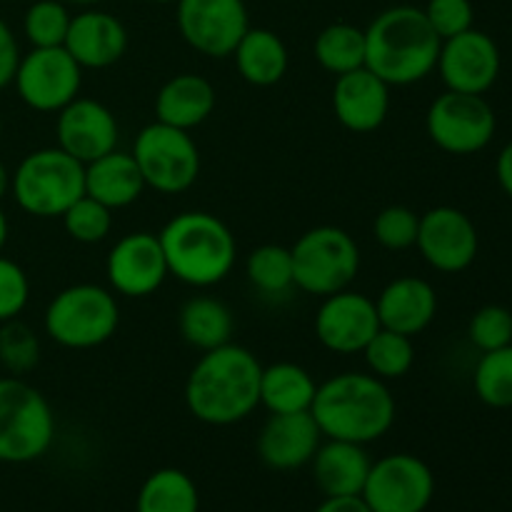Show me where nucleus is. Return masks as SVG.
I'll return each mask as SVG.
<instances>
[{"label":"nucleus","mask_w":512,"mask_h":512,"mask_svg":"<svg viewBox=\"0 0 512 512\" xmlns=\"http://www.w3.org/2000/svg\"><path fill=\"white\" fill-rule=\"evenodd\" d=\"M40 363V340L18 318L0 323V365L10 375H28Z\"/></svg>","instance_id":"c9c22d12"},{"label":"nucleus","mask_w":512,"mask_h":512,"mask_svg":"<svg viewBox=\"0 0 512 512\" xmlns=\"http://www.w3.org/2000/svg\"><path fill=\"white\" fill-rule=\"evenodd\" d=\"M53 440L55 415L45 395L23 378H0V463H33Z\"/></svg>","instance_id":"0eeeda50"},{"label":"nucleus","mask_w":512,"mask_h":512,"mask_svg":"<svg viewBox=\"0 0 512 512\" xmlns=\"http://www.w3.org/2000/svg\"><path fill=\"white\" fill-rule=\"evenodd\" d=\"M218 93L203 75H173L155 95V120L180 130H193L213 115Z\"/></svg>","instance_id":"b1692460"},{"label":"nucleus","mask_w":512,"mask_h":512,"mask_svg":"<svg viewBox=\"0 0 512 512\" xmlns=\"http://www.w3.org/2000/svg\"><path fill=\"white\" fill-rule=\"evenodd\" d=\"M440 45L423 8L393 5L365 28V68L390 88L415 85L435 70Z\"/></svg>","instance_id":"7ed1b4c3"},{"label":"nucleus","mask_w":512,"mask_h":512,"mask_svg":"<svg viewBox=\"0 0 512 512\" xmlns=\"http://www.w3.org/2000/svg\"><path fill=\"white\" fill-rule=\"evenodd\" d=\"M55 138L60 150L88 165L118 148L120 125L108 105L78 95L73 103L58 110Z\"/></svg>","instance_id":"a211bd4d"},{"label":"nucleus","mask_w":512,"mask_h":512,"mask_svg":"<svg viewBox=\"0 0 512 512\" xmlns=\"http://www.w3.org/2000/svg\"><path fill=\"white\" fill-rule=\"evenodd\" d=\"M173 278L190 288L223 283L238 260V240L225 220L205 210H185L158 233Z\"/></svg>","instance_id":"20e7f679"},{"label":"nucleus","mask_w":512,"mask_h":512,"mask_svg":"<svg viewBox=\"0 0 512 512\" xmlns=\"http://www.w3.org/2000/svg\"><path fill=\"white\" fill-rule=\"evenodd\" d=\"M63 228L68 238L75 240V243H103L110 235V230H113V210L83 195L63 213Z\"/></svg>","instance_id":"f704fd0d"},{"label":"nucleus","mask_w":512,"mask_h":512,"mask_svg":"<svg viewBox=\"0 0 512 512\" xmlns=\"http://www.w3.org/2000/svg\"><path fill=\"white\" fill-rule=\"evenodd\" d=\"M20 63V48L10 25L0 18V90L13 85L15 68Z\"/></svg>","instance_id":"a19ab883"},{"label":"nucleus","mask_w":512,"mask_h":512,"mask_svg":"<svg viewBox=\"0 0 512 512\" xmlns=\"http://www.w3.org/2000/svg\"><path fill=\"white\" fill-rule=\"evenodd\" d=\"M473 388L488 408H512V345L480 355L473 373Z\"/></svg>","instance_id":"2f4dec72"},{"label":"nucleus","mask_w":512,"mask_h":512,"mask_svg":"<svg viewBox=\"0 0 512 512\" xmlns=\"http://www.w3.org/2000/svg\"><path fill=\"white\" fill-rule=\"evenodd\" d=\"M20 100L38 113H58L73 103L83 88V68L60 48H30L20 55L13 78Z\"/></svg>","instance_id":"9b49d317"},{"label":"nucleus","mask_w":512,"mask_h":512,"mask_svg":"<svg viewBox=\"0 0 512 512\" xmlns=\"http://www.w3.org/2000/svg\"><path fill=\"white\" fill-rule=\"evenodd\" d=\"M423 13L440 40L465 33L475 23V10L470 0H428Z\"/></svg>","instance_id":"58836bf2"},{"label":"nucleus","mask_w":512,"mask_h":512,"mask_svg":"<svg viewBox=\"0 0 512 512\" xmlns=\"http://www.w3.org/2000/svg\"><path fill=\"white\" fill-rule=\"evenodd\" d=\"M70 20L68 5L60 0H35L23 18V33L33 48H60L68 35Z\"/></svg>","instance_id":"72a5a7b5"},{"label":"nucleus","mask_w":512,"mask_h":512,"mask_svg":"<svg viewBox=\"0 0 512 512\" xmlns=\"http://www.w3.org/2000/svg\"><path fill=\"white\" fill-rule=\"evenodd\" d=\"M295 288L328 298L350 288L360 273V248L353 235L335 225H318L300 235L290 248Z\"/></svg>","instance_id":"6e6552de"},{"label":"nucleus","mask_w":512,"mask_h":512,"mask_svg":"<svg viewBox=\"0 0 512 512\" xmlns=\"http://www.w3.org/2000/svg\"><path fill=\"white\" fill-rule=\"evenodd\" d=\"M395 398L373 373H340L315 390L310 415L323 440L368 445L388 435L395 423Z\"/></svg>","instance_id":"f03ea898"},{"label":"nucleus","mask_w":512,"mask_h":512,"mask_svg":"<svg viewBox=\"0 0 512 512\" xmlns=\"http://www.w3.org/2000/svg\"><path fill=\"white\" fill-rule=\"evenodd\" d=\"M380 328L395 330L408 338L423 333L438 315V293L433 285L415 275H403L395 278L380 290L378 300Z\"/></svg>","instance_id":"4be33fe9"},{"label":"nucleus","mask_w":512,"mask_h":512,"mask_svg":"<svg viewBox=\"0 0 512 512\" xmlns=\"http://www.w3.org/2000/svg\"><path fill=\"white\" fill-rule=\"evenodd\" d=\"M43 328L53 343L68 350L100 348L118 333L120 305L103 285L75 283L50 300Z\"/></svg>","instance_id":"423d86ee"},{"label":"nucleus","mask_w":512,"mask_h":512,"mask_svg":"<svg viewBox=\"0 0 512 512\" xmlns=\"http://www.w3.org/2000/svg\"><path fill=\"white\" fill-rule=\"evenodd\" d=\"M130 153L138 163L145 188H153L155 193H185L200 175V150L193 135L158 120L135 135Z\"/></svg>","instance_id":"1a4fd4ad"},{"label":"nucleus","mask_w":512,"mask_h":512,"mask_svg":"<svg viewBox=\"0 0 512 512\" xmlns=\"http://www.w3.org/2000/svg\"><path fill=\"white\" fill-rule=\"evenodd\" d=\"M178 328L185 343L208 353V350L220 348V345L233 343L235 318L233 310L223 300L198 295V298H190L180 308Z\"/></svg>","instance_id":"cd10ccee"},{"label":"nucleus","mask_w":512,"mask_h":512,"mask_svg":"<svg viewBox=\"0 0 512 512\" xmlns=\"http://www.w3.org/2000/svg\"><path fill=\"white\" fill-rule=\"evenodd\" d=\"M150 3H158V5H170V3H178V0H150Z\"/></svg>","instance_id":"de8ad7c7"},{"label":"nucleus","mask_w":512,"mask_h":512,"mask_svg":"<svg viewBox=\"0 0 512 512\" xmlns=\"http://www.w3.org/2000/svg\"><path fill=\"white\" fill-rule=\"evenodd\" d=\"M333 113L343 128L373 133L388 120L390 85L368 68L338 75L333 85Z\"/></svg>","instance_id":"aec40b11"},{"label":"nucleus","mask_w":512,"mask_h":512,"mask_svg":"<svg viewBox=\"0 0 512 512\" xmlns=\"http://www.w3.org/2000/svg\"><path fill=\"white\" fill-rule=\"evenodd\" d=\"M425 130L450 155H475L490 145L498 130L495 110L483 95L445 90L430 103Z\"/></svg>","instance_id":"9d476101"},{"label":"nucleus","mask_w":512,"mask_h":512,"mask_svg":"<svg viewBox=\"0 0 512 512\" xmlns=\"http://www.w3.org/2000/svg\"><path fill=\"white\" fill-rule=\"evenodd\" d=\"M313 328L315 338L330 353H363L370 338L380 330L375 300L363 293H355L350 288L328 295L320 303L318 313H315Z\"/></svg>","instance_id":"dca6fc26"},{"label":"nucleus","mask_w":512,"mask_h":512,"mask_svg":"<svg viewBox=\"0 0 512 512\" xmlns=\"http://www.w3.org/2000/svg\"><path fill=\"white\" fill-rule=\"evenodd\" d=\"M30 300V280L15 260L0 255V323L15 320Z\"/></svg>","instance_id":"ea45409f"},{"label":"nucleus","mask_w":512,"mask_h":512,"mask_svg":"<svg viewBox=\"0 0 512 512\" xmlns=\"http://www.w3.org/2000/svg\"><path fill=\"white\" fill-rule=\"evenodd\" d=\"M320 443L323 433L308 410V413L270 415L260 428L255 448L263 465L278 473H290L310 465Z\"/></svg>","instance_id":"6ab92c4d"},{"label":"nucleus","mask_w":512,"mask_h":512,"mask_svg":"<svg viewBox=\"0 0 512 512\" xmlns=\"http://www.w3.org/2000/svg\"><path fill=\"white\" fill-rule=\"evenodd\" d=\"M495 175H498V183L503 188V193L512 200V140L500 150L498 160H495Z\"/></svg>","instance_id":"37998d69"},{"label":"nucleus","mask_w":512,"mask_h":512,"mask_svg":"<svg viewBox=\"0 0 512 512\" xmlns=\"http://www.w3.org/2000/svg\"><path fill=\"white\" fill-rule=\"evenodd\" d=\"M5 243H8V218H5L3 208H0V250L5 248Z\"/></svg>","instance_id":"a18cd8bd"},{"label":"nucleus","mask_w":512,"mask_h":512,"mask_svg":"<svg viewBox=\"0 0 512 512\" xmlns=\"http://www.w3.org/2000/svg\"><path fill=\"white\" fill-rule=\"evenodd\" d=\"M63 48L83 70H105L128 50V30L105 10H83L70 20Z\"/></svg>","instance_id":"412c9836"},{"label":"nucleus","mask_w":512,"mask_h":512,"mask_svg":"<svg viewBox=\"0 0 512 512\" xmlns=\"http://www.w3.org/2000/svg\"><path fill=\"white\" fill-rule=\"evenodd\" d=\"M500 48L483 30H465L443 40L435 70L443 78L445 88L455 93L485 95L500 75Z\"/></svg>","instance_id":"2eb2a0df"},{"label":"nucleus","mask_w":512,"mask_h":512,"mask_svg":"<svg viewBox=\"0 0 512 512\" xmlns=\"http://www.w3.org/2000/svg\"><path fill=\"white\" fill-rule=\"evenodd\" d=\"M105 275L110 290L123 298H148L158 293L170 275L158 235L145 230L123 235L110 248Z\"/></svg>","instance_id":"f3484780"},{"label":"nucleus","mask_w":512,"mask_h":512,"mask_svg":"<svg viewBox=\"0 0 512 512\" xmlns=\"http://www.w3.org/2000/svg\"><path fill=\"white\" fill-rule=\"evenodd\" d=\"M360 495L373 512H425L433 503L435 475L418 455H385L370 465Z\"/></svg>","instance_id":"f8f14e48"},{"label":"nucleus","mask_w":512,"mask_h":512,"mask_svg":"<svg viewBox=\"0 0 512 512\" xmlns=\"http://www.w3.org/2000/svg\"><path fill=\"white\" fill-rule=\"evenodd\" d=\"M365 365L370 373L380 380H400L410 373L415 363V345L413 338L395 330L380 328L363 348Z\"/></svg>","instance_id":"7c9ffc66"},{"label":"nucleus","mask_w":512,"mask_h":512,"mask_svg":"<svg viewBox=\"0 0 512 512\" xmlns=\"http://www.w3.org/2000/svg\"><path fill=\"white\" fill-rule=\"evenodd\" d=\"M313 55L330 75H345L365 68V30L350 23H333L318 33Z\"/></svg>","instance_id":"c756f323"},{"label":"nucleus","mask_w":512,"mask_h":512,"mask_svg":"<svg viewBox=\"0 0 512 512\" xmlns=\"http://www.w3.org/2000/svg\"><path fill=\"white\" fill-rule=\"evenodd\" d=\"M0 135H3V118H0Z\"/></svg>","instance_id":"09e8293b"},{"label":"nucleus","mask_w":512,"mask_h":512,"mask_svg":"<svg viewBox=\"0 0 512 512\" xmlns=\"http://www.w3.org/2000/svg\"><path fill=\"white\" fill-rule=\"evenodd\" d=\"M60 3H65V5H95V3H100V0H60Z\"/></svg>","instance_id":"49530a36"},{"label":"nucleus","mask_w":512,"mask_h":512,"mask_svg":"<svg viewBox=\"0 0 512 512\" xmlns=\"http://www.w3.org/2000/svg\"><path fill=\"white\" fill-rule=\"evenodd\" d=\"M175 23L185 43L208 58H230L250 28L243 0H178Z\"/></svg>","instance_id":"ddd939ff"},{"label":"nucleus","mask_w":512,"mask_h":512,"mask_svg":"<svg viewBox=\"0 0 512 512\" xmlns=\"http://www.w3.org/2000/svg\"><path fill=\"white\" fill-rule=\"evenodd\" d=\"M370 465L373 460L365 445L345 443V440H325L310 460L313 480L325 498L363 493Z\"/></svg>","instance_id":"5701e85b"},{"label":"nucleus","mask_w":512,"mask_h":512,"mask_svg":"<svg viewBox=\"0 0 512 512\" xmlns=\"http://www.w3.org/2000/svg\"><path fill=\"white\" fill-rule=\"evenodd\" d=\"M10 193L18 208L33 218H63L85 195V165L58 145L33 150L10 175Z\"/></svg>","instance_id":"39448f33"},{"label":"nucleus","mask_w":512,"mask_h":512,"mask_svg":"<svg viewBox=\"0 0 512 512\" xmlns=\"http://www.w3.org/2000/svg\"><path fill=\"white\" fill-rule=\"evenodd\" d=\"M135 512H200V493L188 473L160 468L143 480Z\"/></svg>","instance_id":"c85d7f7f"},{"label":"nucleus","mask_w":512,"mask_h":512,"mask_svg":"<svg viewBox=\"0 0 512 512\" xmlns=\"http://www.w3.org/2000/svg\"><path fill=\"white\" fill-rule=\"evenodd\" d=\"M235 68L245 83L255 88H270L288 73V48L283 38L268 28H248L233 50Z\"/></svg>","instance_id":"a878e982"},{"label":"nucleus","mask_w":512,"mask_h":512,"mask_svg":"<svg viewBox=\"0 0 512 512\" xmlns=\"http://www.w3.org/2000/svg\"><path fill=\"white\" fill-rule=\"evenodd\" d=\"M315 512H373L363 495H335V498H325L323 503L315 508Z\"/></svg>","instance_id":"79ce46f5"},{"label":"nucleus","mask_w":512,"mask_h":512,"mask_svg":"<svg viewBox=\"0 0 512 512\" xmlns=\"http://www.w3.org/2000/svg\"><path fill=\"white\" fill-rule=\"evenodd\" d=\"M145 190V180L140 175L133 153L110 150L103 158L85 165V195L110 210H123L138 203Z\"/></svg>","instance_id":"393cba45"},{"label":"nucleus","mask_w":512,"mask_h":512,"mask_svg":"<svg viewBox=\"0 0 512 512\" xmlns=\"http://www.w3.org/2000/svg\"><path fill=\"white\" fill-rule=\"evenodd\" d=\"M245 275L248 283L263 295H283L293 283V258L290 248L283 245H260L245 260Z\"/></svg>","instance_id":"473e14b6"},{"label":"nucleus","mask_w":512,"mask_h":512,"mask_svg":"<svg viewBox=\"0 0 512 512\" xmlns=\"http://www.w3.org/2000/svg\"><path fill=\"white\" fill-rule=\"evenodd\" d=\"M313 375L295 363H273L260 373V405L270 415L308 413L315 400Z\"/></svg>","instance_id":"bb28decb"},{"label":"nucleus","mask_w":512,"mask_h":512,"mask_svg":"<svg viewBox=\"0 0 512 512\" xmlns=\"http://www.w3.org/2000/svg\"><path fill=\"white\" fill-rule=\"evenodd\" d=\"M468 338L480 353L512 345V313L503 305H485L470 318Z\"/></svg>","instance_id":"4c0bfd02"},{"label":"nucleus","mask_w":512,"mask_h":512,"mask_svg":"<svg viewBox=\"0 0 512 512\" xmlns=\"http://www.w3.org/2000/svg\"><path fill=\"white\" fill-rule=\"evenodd\" d=\"M10 175L13 173H10V170L5 168L3 160H0V200L10 193Z\"/></svg>","instance_id":"c03bdc74"},{"label":"nucleus","mask_w":512,"mask_h":512,"mask_svg":"<svg viewBox=\"0 0 512 512\" xmlns=\"http://www.w3.org/2000/svg\"><path fill=\"white\" fill-rule=\"evenodd\" d=\"M263 365L243 345H220L200 355L185 380V405L205 425L243 423L260 405Z\"/></svg>","instance_id":"f257e3e1"},{"label":"nucleus","mask_w":512,"mask_h":512,"mask_svg":"<svg viewBox=\"0 0 512 512\" xmlns=\"http://www.w3.org/2000/svg\"><path fill=\"white\" fill-rule=\"evenodd\" d=\"M420 215L408 205H388L375 215L373 235L385 250H408L418 240Z\"/></svg>","instance_id":"e433bc0d"},{"label":"nucleus","mask_w":512,"mask_h":512,"mask_svg":"<svg viewBox=\"0 0 512 512\" xmlns=\"http://www.w3.org/2000/svg\"><path fill=\"white\" fill-rule=\"evenodd\" d=\"M415 248L438 273H463L478 258V228L463 210L453 205H438L420 215Z\"/></svg>","instance_id":"4468645a"}]
</instances>
